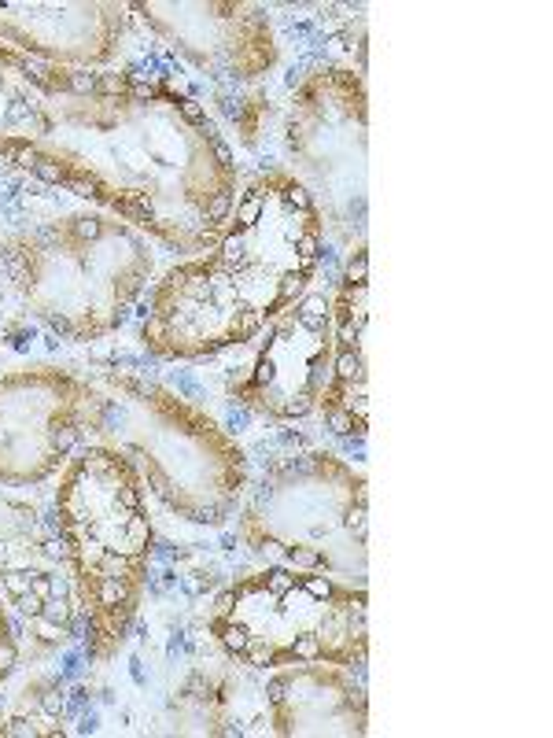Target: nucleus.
Listing matches in <instances>:
<instances>
[{"instance_id": "f3484780", "label": "nucleus", "mask_w": 553, "mask_h": 738, "mask_svg": "<svg viewBox=\"0 0 553 738\" xmlns=\"http://www.w3.org/2000/svg\"><path fill=\"white\" fill-rule=\"evenodd\" d=\"M30 590H34V595H37L41 602H48V598H52V590H56V587H52V580H48L44 572H34V576H30Z\"/></svg>"}, {"instance_id": "393cba45", "label": "nucleus", "mask_w": 553, "mask_h": 738, "mask_svg": "<svg viewBox=\"0 0 553 738\" xmlns=\"http://www.w3.org/2000/svg\"><path fill=\"white\" fill-rule=\"evenodd\" d=\"M0 731H4V734H37L34 727L26 724V720H11V724H8V727H0Z\"/></svg>"}, {"instance_id": "9b49d317", "label": "nucleus", "mask_w": 553, "mask_h": 738, "mask_svg": "<svg viewBox=\"0 0 553 738\" xmlns=\"http://www.w3.org/2000/svg\"><path fill=\"white\" fill-rule=\"evenodd\" d=\"M71 93H81V96L100 93V74H89V71H71Z\"/></svg>"}, {"instance_id": "20e7f679", "label": "nucleus", "mask_w": 553, "mask_h": 738, "mask_svg": "<svg viewBox=\"0 0 553 738\" xmlns=\"http://www.w3.org/2000/svg\"><path fill=\"white\" fill-rule=\"evenodd\" d=\"M296 251H299V258H303V266L314 270V262H317V255H321V237H317V229H306V233L296 237Z\"/></svg>"}, {"instance_id": "423d86ee", "label": "nucleus", "mask_w": 553, "mask_h": 738, "mask_svg": "<svg viewBox=\"0 0 553 738\" xmlns=\"http://www.w3.org/2000/svg\"><path fill=\"white\" fill-rule=\"evenodd\" d=\"M221 646L229 653H248V628L243 624H221Z\"/></svg>"}, {"instance_id": "f257e3e1", "label": "nucleus", "mask_w": 553, "mask_h": 738, "mask_svg": "<svg viewBox=\"0 0 553 738\" xmlns=\"http://www.w3.org/2000/svg\"><path fill=\"white\" fill-rule=\"evenodd\" d=\"M262 215H266V200L258 192H248L240 200V207H236V233H248V229H255L258 222H262Z\"/></svg>"}, {"instance_id": "f8f14e48", "label": "nucleus", "mask_w": 553, "mask_h": 738, "mask_svg": "<svg viewBox=\"0 0 553 738\" xmlns=\"http://www.w3.org/2000/svg\"><path fill=\"white\" fill-rule=\"evenodd\" d=\"M284 200H288V207H296V210H306V215H310V210H314V200H310V192H306L303 185H296V181H288V185H284Z\"/></svg>"}, {"instance_id": "0eeeda50", "label": "nucleus", "mask_w": 553, "mask_h": 738, "mask_svg": "<svg viewBox=\"0 0 553 738\" xmlns=\"http://www.w3.org/2000/svg\"><path fill=\"white\" fill-rule=\"evenodd\" d=\"M30 174H37L41 181H48V185H67V181H71V174L63 170L59 162H52V159H37V162H34V170H30Z\"/></svg>"}, {"instance_id": "ddd939ff", "label": "nucleus", "mask_w": 553, "mask_h": 738, "mask_svg": "<svg viewBox=\"0 0 553 738\" xmlns=\"http://www.w3.org/2000/svg\"><path fill=\"white\" fill-rule=\"evenodd\" d=\"M15 605H19V613L30 617V620H41V613H44V602L34 595V590H23V595H15Z\"/></svg>"}, {"instance_id": "1a4fd4ad", "label": "nucleus", "mask_w": 553, "mask_h": 738, "mask_svg": "<svg viewBox=\"0 0 553 738\" xmlns=\"http://www.w3.org/2000/svg\"><path fill=\"white\" fill-rule=\"evenodd\" d=\"M299 583L306 587V595H314V598H336V587L329 576H314V572H306V576H299Z\"/></svg>"}, {"instance_id": "2eb2a0df", "label": "nucleus", "mask_w": 553, "mask_h": 738, "mask_svg": "<svg viewBox=\"0 0 553 738\" xmlns=\"http://www.w3.org/2000/svg\"><path fill=\"white\" fill-rule=\"evenodd\" d=\"M15 661H19L15 643H11V638H0V676H8V672L15 668Z\"/></svg>"}, {"instance_id": "6e6552de", "label": "nucleus", "mask_w": 553, "mask_h": 738, "mask_svg": "<svg viewBox=\"0 0 553 738\" xmlns=\"http://www.w3.org/2000/svg\"><path fill=\"white\" fill-rule=\"evenodd\" d=\"M288 657H296V661H317L321 657V643H317L314 635H299L296 643H291Z\"/></svg>"}, {"instance_id": "b1692460", "label": "nucleus", "mask_w": 553, "mask_h": 738, "mask_svg": "<svg viewBox=\"0 0 553 738\" xmlns=\"http://www.w3.org/2000/svg\"><path fill=\"white\" fill-rule=\"evenodd\" d=\"M100 602L104 605H119V583L115 580H104L100 583Z\"/></svg>"}, {"instance_id": "f03ea898", "label": "nucleus", "mask_w": 553, "mask_h": 738, "mask_svg": "<svg viewBox=\"0 0 553 738\" xmlns=\"http://www.w3.org/2000/svg\"><path fill=\"white\" fill-rule=\"evenodd\" d=\"M299 321L310 325V329L329 325V299H324V295H310V299H303L299 303Z\"/></svg>"}, {"instance_id": "dca6fc26", "label": "nucleus", "mask_w": 553, "mask_h": 738, "mask_svg": "<svg viewBox=\"0 0 553 738\" xmlns=\"http://www.w3.org/2000/svg\"><path fill=\"white\" fill-rule=\"evenodd\" d=\"M221 258H225V262H240V258H243V233L221 240Z\"/></svg>"}, {"instance_id": "9d476101", "label": "nucleus", "mask_w": 553, "mask_h": 738, "mask_svg": "<svg viewBox=\"0 0 553 738\" xmlns=\"http://www.w3.org/2000/svg\"><path fill=\"white\" fill-rule=\"evenodd\" d=\"M365 277H369V258H365V251H362V248H358V251H354V258L347 262V285H351V288H354V285L362 288V285H365Z\"/></svg>"}, {"instance_id": "7ed1b4c3", "label": "nucleus", "mask_w": 553, "mask_h": 738, "mask_svg": "<svg viewBox=\"0 0 553 738\" xmlns=\"http://www.w3.org/2000/svg\"><path fill=\"white\" fill-rule=\"evenodd\" d=\"M324 424H329V429H332L336 436H351V432L365 436L362 424H354V417L347 414V410H339V406H329V410H324Z\"/></svg>"}, {"instance_id": "aec40b11", "label": "nucleus", "mask_w": 553, "mask_h": 738, "mask_svg": "<svg viewBox=\"0 0 553 738\" xmlns=\"http://www.w3.org/2000/svg\"><path fill=\"white\" fill-rule=\"evenodd\" d=\"M41 709H44V713H52V716H56V713H63V709H67V694L48 691V694L41 698Z\"/></svg>"}, {"instance_id": "bb28decb", "label": "nucleus", "mask_w": 553, "mask_h": 738, "mask_svg": "<svg viewBox=\"0 0 553 738\" xmlns=\"http://www.w3.org/2000/svg\"><path fill=\"white\" fill-rule=\"evenodd\" d=\"M78 233H81V237H96V233H100V222H96V218H85V222L78 225Z\"/></svg>"}, {"instance_id": "39448f33", "label": "nucleus", "mask_w": 553, "mask_h": 738, "mask_svg": "<svg viewBox=\"0 0 553 738\" xmlns=\"http://www.w3.org/2000/svg\"><path fill=\"white\" fill-rule=\"evenodd\" d=\"M296 583H299V576H296L291 569H269V572H266V587H269V595H276V598L291 595V590H296Z\"/></svg>"}, {"instance_id": "a878e982", "label": "nucleus", "mask_w": 553, "mask_h": 738, "mask_svg": "<svg viewBox=\"0 0 553 738\" xmlns=\"http://www.w3.org/2000/svg\"><path fill=\"white\" fill-rule=\"evenodd\" d=\"M233 602H236V590H221L214 609H218V613H229V609H233Z\"/></svg>"}, {"instance_id": "412c9836", "label": "nucleus", "mask_w": 553, "mask_h": 738, "mask_svg": "<svg viewBox=\"0 0 553 738\" xmlns=\"http://www.w3.org/2000/svg\"><path fill=\"white\" fill-rule=\"evenodd\" d=\"M248 421H251V410H248V406L229 410V429H233V432H248Z\"/></svg>"}, {"instance_id": "cd10ccee", "label": "nucleus", "mask_w": 553, "mask_h": 738, "mask_svg": "<svg viewBox=\"0 0 553 738\" xmlns=\"http://www.w3.org/2000/svg\"><path fill=\"white\" fill-rule=\"evenodd\" d=\"M44 554H48V557H63V554H67V550H63V539H48V543H44Z\"/></svg>"}, {"instance_id": "4be33fe9", "label": "nucleus", "mask_w": 553, "mask_h": 738, "mask_svg": "<svg viewBox=\"0 0 553 738\" xmlns=\"http://www.w3.org/2000/svg\"><path fill=\"white\" fill-rule=\"evenodd\" d=\"M119 502L129 513H140V491L137 487H119Z\"/></svg>"}, {"instance_id": "6ab92c4d", "label": "nucleus", "mask_w": 553, "mask_h": 738, "mask_svg": "<svg viewBox=\"0 0 553 738\" xmlns=\"http://www.w3.org/2000/svg\"><path fill=\"white\" fill-rule=\"evenodd\" d=\"M11 159H15V167H19V170H34V162H37L41 155L34 152V148H19V144H15Z\"/></svg>"}, {"instance_id": "5701e85b", "label": "nucleus", "mask_w": 553, "mask_h": 738, "mask_svg": "<svg viewBox=\"0 0 553 738\" xmlns=\"http://www.w3.org/2000/svg\"><path fill=\"white\" fill-rule=\"evenodd\" d=\"M210 148H214V159L221 162V167H233V148L225 144L221 137H214V141H210Z\"/></svg>"}, {"instance_id": "a211bd4d", "label": "nucleus", "mask_w": 553, "mask_h": 738, "mask_svg": "<svg viewBox=\"0 0 553 738\" xmlns=\"http://www.w3.org/2000/svg\"><path fill=\"white\" fill-rule=\"evenodd\" d=\"M177 107H181V114L188 122H207V111H203L200 100H188V96H185V100H177Z\"/></svg>"}, {"instance_id": "4468645a", "label": "nucleus", "mask_w": 553, "mask_h": 738, "mask_svg": "<svg viewBox=\"0 0 553 738\" xmlns=\"http://www.w3.org/2000/svg\"><path fill=\"white\" fill-rule=\"evenodd\" d=\"M229 207H233V203H229V196H225V192H218V196H214V200H210V203H207V210H203V218H207V225H218V222H221L225 215H229Z\"/></svg>"}]
</instances>
